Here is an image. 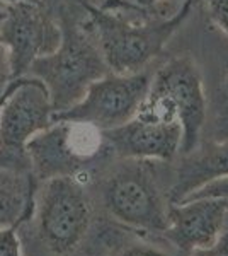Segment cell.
<instances>
[{
    "label": "cell",
    "mask_w": 228,
    "mask_h": 256,
    "mask_svg": "<svg viewBox=\"0 0 228 256\" xmlns=\"http://www.w3.org/2000/svg\"><path fill=\"white\" fill-rule=\"evenodd\" d=\"M118 256H167V254L153 246L136 244V246H131V248H128V250H124L123 253H119Z\"/></svg>",
    "instance_id": "obj_20"
},
{
    "label": "cell",
    "mask_w": 228,
    "mask_h": 256,
    "mask_svg": "<svg viewBox=\"0 0 228 256\" xmlns=\"http://www.w3.org/2000/svg\"><path fill=\"white\" fill-rule=\"evenodd\" d=\"M193 4L194 0H184L181 9L171 18L148 19L142 22L90 4H84V7L89 16L87 26L109 72L131 76L147 68V65L164 50L174 32L188 19Z\"/></svg>",
    "instance_id": "obj_1"
},
{
    "label": "cell",
    "mask_w": 228,
    "mask_h": 256,
    "mask_svg": "<svg viewBox=\"0 0 228 256\" xmlns=\"http://www.w3.org/2000/svg\"><path fill=\"white\" fill-rule=\"evenodd\" d=\"M210 18L228 36V0H205Z\"/></svg>",
    "instance_id": "obj_17"
},
{
    "label": "cell",
    "mask_w": 228,
    "mask_h": 256,
    "mask_svg": "<svg viewBox=\"0 0 228 256\" xmlns=\"http://www.w3.org/2000/svg\"><path fill=\"white\" fill-rule=\"evenodd\" d=\"M225 176H228V142H210L203 150L186 156L171 192V204H179L191 192Z\"/></svg>",
    "instance_id": "obj_12"
},
{
    "label": "cell",
    "mask_w": 228,
    "mask_h": 256,
    "mask_svg": "<svg viewBox=\"0 0 228 256\" xmlns=\"http://www.w3.org/2000/svg\"><path fill=\"white\" fill-rule=\"evenodd\" d=\"M102 9H107V10H114V9H126V10H138L136 7L131 6L128 0H107V4Z\"/></svg>",
    "instance_id": "obj_21"
},
{
    "label": "cell",
    "mask_w": 228,
    "mask_h": 256,
    "mask_svg": "<svg viewBox=\"0 0 228 256\" xmlns=\"http://www.w3.org/2000/svg\"><path fill=\"white\" fill-rule=\"evenodd\" d=\"M38 180L31 171L0 168V229L20 227L34 214Z\"/></svg>",
    "instance_id": "obj_13"
},
{
    "label": "cell",
    "mask_w": 228,
    "mask_h": 256,
    "mask_svg": "<svg viewBox=\"0 0 228 256\" xmlns=\"http://www.w3.org/2000/svg\"><path fill=\"white\" fill-rule=\"evenodd\" d=\"M128 2H130L133 7H136L138 10H147L155 6V4H159L160 0H128Z\"/></svg>",
    "instance_id": "obj_22"
},
{
    "label": "cell",
    "mask_w": 228,
    "mask_h": 256,
    "mask_svg": "<svg viewBox=\"0 0 228 256\" xmlns=\"http://www.w3.org/2000/svg\"><path fill=\"white\" fill-rule=\"evenodd\" d=\"M213 135V142H228V64L223 70L222 82L215 98Z\"/></svg>",
    "instance_id": "obj_14"
},
{
    "label": "cell",
    "mask_w": 228,
    "mask_h": 256,
    "mask_svg": "<svg viewBox=\"0 0 228 256\" xmlns=\"http://www.w3.org/2000/svg\"><path fill=\"white\" fill-rule=\"evenodd\" d=\"M15 86H17V79H14V80H12L10 84H9V88L5 89V92H3L2 96H0V110H2L3 102L7 101V98L10 96V92H12V90H14V88H15Z\"/></svg>",
    "instance_id": "obj_23"
},
{
    "label": "cell",
    "mask_w": 228,
    "mask_h": 256,
    "mask_svg": "<svg viewBox=\"0 0 228 256\" xmlns=\"http://www.w3.org/2000/svg\"><path fill=\"white\" fill-rule=\"evenodd\" d=\"M0 40L9 52L12 79H19L27 76L32 62L60 46L61 26L44 2L9 4L0 20Z\"/></svg>",
    "instance_id": "obj_8"
},
{
    "label": "cell",
    "mask_w": 228,
    "mask_h": 256,
    "mask_svg": "<svg viewBox=\"0 0 228 256\" xmlns=\"http://www.w3.org/2000/svg\"><path fill=\"white\" fill-rule=\"evenodd\" d=\"M152 84V74L142 70L131 76L107 72L92 82L85 96L72 108L53 114L55 122L85 123L101 132L113 130L133 120Z\"/></svg>",
    "instance_id": "obj_6"
},
{
    "label": "cell",
    "mask_w": 228,
    "mask_h": 256,
    "mask_svg": "<svg viewBox=\"0 0 228 256\" xmlns=\"http://www.w3.org/2000/svg\"><path fill=\"white\" fill-rule=\"evenodd\" d=\"M53 114L46 86L36 77H19L0 110V168L31 171L26 146L53 125Z\"/></svg>",
    "instance_id": "obj_5"
},
{
    "label": "cell",
    "mask_w": 228,
    "mask_h": 256,
    "mask_svg": "<svg viewBox=\"0 0 228 256\" xmlns=\"http://www.w3.org/2000/svg\"><path fill=\"white\" fill-rule=\"evenodd\" d=\"M12 80L14 79H12L9 52H7L5 44L2 43V40H0V96L5 92V89L9 88Z\"/></svg>",
    "instance_id": "obj_19"
},
{
    "label": "cell",
    "mask_w": 228,
    "mask_h": 256,
    "mask_svg": "<svg viewBox=\"0 0 228 256\" xmlns=\"http://www.w3.org/2000/svg\"><path fill=\"white\" fill-rule=\"evenodd\" d=\"M0 9H5V6H2V4H0Z\"/></svg>",
    "instance_id": "obj_26"
},
{
    "label": "cell",
    "mask_w": 228,
    "mask_h": 256,
    "mask_svg": "<svg viewBox=\"0 0 228 256\" xmlns=\"http://www.w3.org/2000/svg\"><path fill=\"white\" fill-rule=\"evenodd\" d=\"M104 207L116 220L148 230L167 229V212L152 176L143 168H124L104 184Z\"/></svg>",
    "instance_id": "obj_10"
},
{
    "label": "cell",
    "mask_w": 228,
    "mask_h": 256,
    "mask_svg": "<svg viewBox=\"0 0 228 256\" xmlns=\"http://www.w3.org/2000/svg\"><path fill=\"white\" fill-rule=\"evenodd\" d=\"M104 147L102 132L85 123L55 122L26 146L29 166L38 181L77 176Z\"/></svg>",
    "instance_id": "obj_7"
},
{
    "label": "cell",
    "mask_w": 228,
    "mask_h": 256,
    "mask_svg": "<svg viewBox=\"0 0 228 256\" xmlns=\"http://www.w3.org/2000/svg\"><path fill=\"white\" fill-rule=\"evenodd\" d=\"M198 198H225V200H228V176L218 178V180H213L210 183L203 184L201 188L194 190L189 195H186L181 202L198 200Z\"/></svg>",
    "instance_id": "obj_15"
},
{
    "label": "cell",
    "mask_w": 228,
    "mask_h": 256,
    "mask_svg": "<svg viewBox=\"0 0 228 256\" xmlns=\"http://www.w3.org/2000/svg\"><path fill=\"white\" fill-rule=\"evenodd\" d=\"M150 90L169 99L177 111L182 126L179 152H194L206 123V96L198 65L189 56L172 58L152 77Z\"/></svg>",
    "instance_id": "obj_9"
},
{
    "label": "cell",
    "mask_w": 228,
    "mask_h": 256,
    "mask_svg": "<svg viewBox=\"0 0 228 256\" xmlns=\"http://www.w3.org/2000/svg\"><path fill=\"white\" fill-rule=\"evenodd\" d=\"M109 150L121 159L171 160L181 150L182 126L169 99L148 90L133 120L102 132Z\"/></svg>",
    "instance_id": "obj_4"
},
{
    "label": "cell",
    "mask_w": 228,
    "mask_h": 256,
    "mask_svg": "<svg viewBox=\"0 0 228 256\" xmlns=\"http://www.w3.org/2000/svg\"><path fill=\"white\" fill-rule=\"evenodd\" d=\"M17 229L19 227L0 229V256H22Z\"/></svg>",
    "instance_id": "obj_16"
},
{
    "label": "cell",
    "mask_w": 228,
    "mask_h": 256,
    "mask_svg": "<svg viewBox=\"0 0 228 256\" xmlns=\"http://www.w3.org/2000/svg\"><path fill=\"white\" fill-rule=\"evenodd\" d=\"M17 2H31V4H43L44 0H0L2 6H9V4H17Z\"/></svg>",
    "instance_id": "obj_24"
},
{
    "label": "cell",
    "mask_w": 228,
    "mask_h": 256,
    "mask_svg": "<svg viewBox=\"0 0 228 256\" xmlns=\"http://www.w3.org/2000/svg\"><path fill=\"white\" fill-rule=\"evenodd\" d=\"M228 214L225 198H198L174 204L167 212L165 238L182 251L213 244Z\"/></svg>",
    "instance_id": "obj_11"
},
{
    "label": "cell",
    "mask_w": 228,
    "mask_h": 256,
    "mask_svg": "<svg viewBox=\"0 0 228 256\" xmlns=\"http://www.w3.org/2000/svg\"><path fill=\"white\" fill-rule=\"evenodd\" d=\"M193 256H228V230L220 232L213 244L193 250Z\"/></svg>",
    "instance_id": "obj_18"
},
{
    "label": "cell",
    "mask_w": 228,
    "mask_h": 256,
    "mask_svg": "<svg viewBox=\"0 0 228 256\" xmlns=\"http://www.w3.org/2000/svg\"><path fill=\"white\" fill-rule=\"evenodd\" d=\"M3 19V9H0V20Z\"/></svg>",
    "instance_id": "obj_25"
},
{
    "label": "cell",
    "mask_w": 228,
    "mask_h": 256,
    "mask_svg": "<svg viewBox=\"0 0 228 256\" xmlns=\"http://www.w3.org/2000/svg\"><path fill=\"white\" fill-rule=\"evenodd\" d=\"M60 46L51 55L32 62L27 72L46 86L55 113L77 104L89 86L109 72L89 28L77 22L65 9L60 14Z\"/></svg>",
    "instance_id": "obj_2"
},
{
    "label": "cell",
    "mask_w": 228,
    "mask_h": 256,
    "mask_svg": "<svg viewBox=\"0 0 228 256\" xmlns=\"http://www.w3.org/2000/svg\"><path fill=\"white\" fill-rule=\"evenodd\" d=\"M32 217L41 242L55 254H67L85 238L92 207L77 176H56L36 190Z\"/></svg>",
    "instance_id": "obj_3"
}]
</instances>
